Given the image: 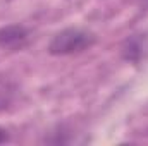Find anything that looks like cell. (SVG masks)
Returning a JSON list of instances; mask_svg holds the SVG:
<instances>
[{
	"instance_id": "277c9868",
	"label": "cell",
	"mask_w": 148,
	"mask_h": 146,
	"mask_svg": "<svg viewBox=\"0 0 148 146\" xmlns=\"http://www.w3.org/2000/svg\"><path fill=\"white\" fill-rule=\"evenodd\" d=\"M5 141H9V134L3 127H0V143H5Z\"/></svg>"
},
{
	"instance_id": "6da1fadb",
	"label": "cell",
	"mask_w": 148,
	"mask_h": 146,
	"mask_svg": "<svg viewBox=\"0 0 148 146\" xmlns=\"http://www.w3.org/2000/svg\"><path fill=\"white\" fill-rule=\"evenodd\" d=\"M97 41V36L91 31L81 29V28H67L59 31L48 43V53L55 57L74 55L86 52L91 48Z\"/></svg>"
},
{
	"instance_id": "3957f363",
	"label": "cell",
	"mask_w": 148,
	"mask_h": 146,
	"mask_svg": "<svg viewBox=\"0 0 148 146\" xmlns=\"http://www.w3.org/2000/svg\"><path fill=\"white\" fill-rule=\"evenodd\" d=\"M14 95H16V86L9 79L0 77V112L9 108V105L14 100Z\"/></svg>"
},
{
	"instance_id": "7a4b0ae2",
	"label": "cell",
	"mask_w": 148,
	"mask_h": 146,
	"mask_svg": "<svg viewBox=\"0 0 148 146\" xmlns=\"http://www.w3.org/2000/svg\"><path fill=\"white\" fill-rule=\"evenodd\" d=\"M29 33L24 26L12 24L0 29V48L3 50H21L26 46Z\"/></svg>"
}]
</instances>
